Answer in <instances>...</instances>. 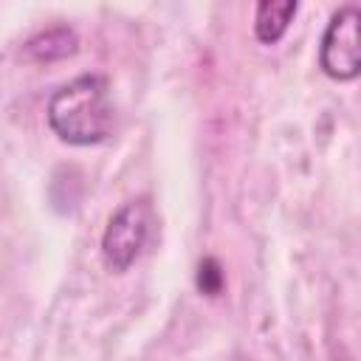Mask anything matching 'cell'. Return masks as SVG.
I'll return each mask as SVG.
<instances>
[{
  "label": "cell",
  "instance_id": "obj_6",
  "mask_svg": "<svg viewBox=\"0 0 361 361\" xmlns=\"http://www.w3.org/2000/svg\"><path fill=\"white\" fill-rule=\"evenodd\" d=\"M197 288L206 293V296H217L223 290V271L217 265V259L206 257L197 268Z\"/></svg>",
  "mask_w": 361,
  "mask_h": 361
},
{
  "label": "cell",
  "instance_id": "obj_2",
  "mask_svg": "<svg viewBox=\"0 0 361 361\" xmlns=\"http://www.w3.org/2000/svg\"><path fill=\"white\" fill-rule=\"evenodd\" d=\"M152 228V206L147 197L127 200L113 212L102 234V259L113 274H124L144 251Z\"/></svg>",
  "mask_w": 361,
  "mask_h": 361
},
{
  "label": "cell",
  "instance_id": "obj_3",
  "mask_svg": "<svg viewBox=\"0 0 361 361\" xmlns=\"http://www.w3.org/2000/svg\"><path fill=\"white\" fill-rule=\"evenodd\" d=\"M358 23L361 14L355 6L338 8L322 37L319 65L336 82H353L361 73V51H358Z\"/></svg>",
  "mask_w": 361,
  "mask_h": 361
},
{
  "label": "cell",
  "instance_id": "obj_4",
  "mask_svg": "<svg viewBox=\"0 0 361 361\" xmlns=\"http://www.w3.org/2000/svg\"><path fill=\"white\" fill-rule=\"evenodd\" d=\"M299 0H257L254 11V37L262 45H276L296 17Z\"/></svg>",
  "mask_w": 361,
  "mask_h": 361
},
{
  "label": "cell",
  "instance_id": "obj_5",
  "mask_svg": "<svg viewBox=\"0 0 361 361\" xmlns=\"http://www.w3.org/2000/svg\"><path fill=\"white\" fill-rule=\"evenodd\" d=\"M79 39L71 28L65 25H56V28H48V31H39L37 37H31L25 42V56L34 59V62H56V59H65L76 51Z\"/></svg>",
  "mask_w": 361,
  "mask_h": 361
},
{
  "label": "cell",
  "instance_id": "obj_1",
  "mask_svg": "<svg viewBox=\"0 0 361 361\" xmlns=\"http://www.w3.org/2000/svg\"><path fill=\"white\" fill-rule=\"evenodd\" d=\"M48 124L65 144L73 147H90L104 141L113 130L107 76L85 73L56 87L48 99Z\"/></svg>",
  "mask_w": 361,
  "mask_h": 361
}]
</instances>
